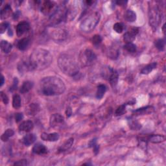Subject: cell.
Returning a JSON list of instances; mask_svg holds the SVG:
<instances>
[{"label": "cell", "mask_w": 166, "mask_h": 166, "mask_svg": "<svg viewBox=\"0 0 166 166\" xmlns=\"http://www.w3.org/2000/svg\"><path fill=\"white\" fill-rule=\"evenodd\" d=\"M17 86H18V79L16 78H15L14 79L13 85L12 86L11 88H10V91H13L14 90H16L17 88Z\"/></svg>", "instance_id": "43"}, {"label": "cell", "mask_w": 166, "mask_h": 166, "mask_svg": "<svg viewBox=\"0 0 166 166\" xmlns=\"http://www.w3.org/2000/svg\"><path fill=\"white\" fill-rule=\"evenodd\" d=\"M14 132L12 129H11V128L7 129V131L2 134L1 139L4 142L8 141L11 137H12L14 135Z\"/></svg>", "instance_id": "31"}, {"label": "cell", "mask_w": 166, "mask_h": 166, "mask_svg": "<svg viewBox=\"0 0 166 166\" xmlns=\"http://www.w3.org/2000/svg\"><path fill=\"white\" fill-rule=\"evenodd\" d=\"M58 7H59L54 2L46 1L42 3L40 10L44 15L49 16L50 17L56 11Z\"/></svg>", "instance_id": "8"}, {"label": "cell", "mask_w": 166, "mask_h": 166, "mask_svg": "<svg viewBox=\"0 0 166 166\" xmlns=\"http://www.w3.org/2000/svg\"><path fill=\"white\" fill-rule=\"evenodd\" d=\"M165 25L164 24V25H163V28H162V30H163V33H164V34H165Z\"/></svg>", "instance_id": "47"}, {"label": "cell", "mask_w": 166, "mask_h": 166, "mask_svg": "<svg viewBox=\"0 0 166 166\" xmlns=\"http://www.w3.org/2000/svg\"><path fill=\"white\" fill-rule=\"evenodd\" d=\"M165 140V136L163 135H160V134L151 135L149 138V141L153 143H160L164 141Z\"/></svg>", "instance_id": "26"}, {"label": "cell", "mask_w": 166, "mask_h": 166, "mask_svg": "<svg viewBox=\"0 0 166 166\" xmlns=\"http://www.w3.org/2000/svg\"><path fill=\"white\" fill-rule=\"evenodd\" d=\"M30 29V25L27 21H21L16 26V34L19 37L23 36Z\"/></svg>", "instance_id": "12"}, {"label": "cell", "mask_w": 166, "mask_h": 166, "mask_svg": "<svg viewBox=\"0 0 166 166\" xmlns=\"http://www.w3.org/2000/svg\"><path fill=\"white\" fill-rule=\"evenodd\" d=\"M155 46L160 51H163L165 47V40L164 39H158L155 41Z\"/></svg>", "instance_id": "35"}, {"label": "cell", "mask_w": 166, "mask_h": 166, "mask_svg": "<svg viewBox=\"0 0 166 166\" xmlns=\"http://www.w3.org/2000/svg\"><path fill=\"white\" fill-rule=\"evenodd\" d=\"M108 55L112 59H116L119 56V51L116 48L112 47L110 48L109 52H108Z\"/></svg>", "instance_id": "32"}, {"label": "cell", "mask_w": 166, "mask_h": 166, "mask_svg": "<svg viewBox=\"0 0 166 166\" xmlns=\"http://www.w3.org/2000/svg\"><path fill=\"white\" fill-rule=\"evenodd\" d=\"M97 60V55L92 50L87 49L80 55V61L83 66H89L94 64Z\"/></svg>", "instance_id": "7"}, {"label": "cell", "mask_w": 166, "mask_h": 166, "mask_svg": "<svg viewBox=\"0 0 166 166\" xmlns=\"http://www.w3.org/2000/svg\"><path fill=\"white\" fill-rule=\"evenodd\" d=\"M151 109H152L151 106H146L145 108H143V109H140L134 111V113H136L137 115H143L146 114H149L151 112Z\"/></svg>", "instance_id": "33"}, {"label": "cell", "mask_w": 166, "mask_h": 166, "mask_svg": "<svg viewBox=\"0 0 166 166\" xmlns=\"http://www.w3.org/2000/svg\"><path fill=\"white\" fill-rule=\"evenodd\" d=\"M72 114V111H71V108L68 107L67 110H66V115H67V116L68 117H70V115H71Z\"/></svg>", "instance_id": "45"}, {"label": "cell", "mask_w": 166, "mask_h": 166, "mask_svg": "<svg viewBox=\"0 0 166 166\" xmlns=\"http://www.w3.org/2000/svg\"><path fill=\"white\" fill-rule=\"evenodd\" d=\"M101 18L98 12H92L86 16L80 24V29L84 33H90L93 30L99 22Z\"/></svg>", "instance_id": "4"}, {"label": "cell", "mask_w": 166, "mask_h": 166, "mask_svg": "<svg viewBox=\"0 0 166 166\" xmlns=\"http://www.w3.org/2000/svg\"><path fill=\"white\" fill-rule=\"evenodd\" d=\"M27 164V162L26 160H19L14 164V165H26Z\"/></svg>", "instance_id": "42"}, {"label": "cell", "mask_w": 166, "mask_h": 166, "mask_svg": "<svg viewBox=\"0 0 166 166\" xmlns=\"http://www.w3.org/2000/svg\"><path fill=\"white\" fill-rule=\"evenodd\" d=\"M124 49L128 53H134L136 51V46L132 43H127L124 46Z\"/></svg>", "instance_id": "34"}, {"label": "cell", "mask_w": 166, "mask_h": 166, "mask_svg": "<svg viewBox=\"0 0 166 166\" xmlns=\"http://www.w3.org/2000/svg\"><path fill=\"white\" fill-rule=\"evenodd\" d=\"M1 86H2L4 84V82H5V79H4V77L3 75H2V78H1Z\"/></svg>", "instance_id": "46"}, {"label": "cell", "mask_w": 166, "mask_h": 166, "mask_svg": "<svg viewBox=\"0 0 166 166\" xmlns=\"http://www.w3.org/2000/svg\"><path fill=\"white\" fill-rule=\"evenodd\" d=\"M2 51L5 53H9L12 49V45L7 40H2L1 42V44H0Z\"/></svg>", "instance_id": "27"}, {"label": "cell", "mask_w": 166, "mask_h": 166, "mask_svg": "<svg viewBox=\"0 0 166 166\" xmlns=\"http://www.w3.org/2000/svg\"><path fill=\"white\" fill-rule=\"evenodd\" d=\"M118 5L121 7H125V5L127 4V1H118L115 2Z\"/></svg>", "instance_id": "44"}, {"label": "cell", "mask_w": 166, "mask_h": 166, "mask_svg": "<svg viewBox=\"0 0 166 166\" xmlns=\"http://www.w3.org/2000/svg\"><path fill=\"white\" fill-rule=\"evenodd\" d=\"M52 37L56 41H62L66 39L68 37L66 31L62 29H56L52 32Z\"/></svg>", "instance_id": "10"}, {"label": "cell", "mask_w": 166, "mask_h": 166, "mask_svg": "<svg viewBox=\"0 0 166 166\" xmlns=\"http://www.w3.org/2000/svg\"><path fill=\"white\" fill-rule=\"evenodd\" d=\"M139 29L137 27H132L125 33L123 36V40L127 43H132V42L135 39L136 35L138 34Z\"/></svg>", "instance_id": "11"}, {"label": "cell", "mask_w": 166, "mask_h": 166, "mask_svg": "<svg viewBox=\"0 0 166 166\" xmlns=\"http://www.w3.org/2000/svg\"><path fill=\"white\" fill-rule=\"evenodd\" d=\"M30 44V39L29 38H24L20 40L18 42L16 46L20 51H25Z\"/></svg>", "instance_id": "18"}, {"label": "cell", "mask_w": 166, "mask_h": 166, "mask_svg": "<svg viewBox=\"0 0 166 166\" xmlns=\"http://www.w3.org/2000/svg\"><path fill=\"white\" fill-rule=\"evenodd\" d=\"M125 112V105H123L118 108L117 110H115V115H117V116H119V115H121L123 114Z\"/></svg>", "instance_id": "37"}, {"label": "cell", "mask_w": 166, "mask_h": 166, "mask_svg": "<svg viewBox=\"0 0 166 166\" xmlns=\"http://www.w3.org/2000/svg\"><path fill=\"white\" fill-rule=\"evenodd\" d=\"M106 91V86L104 84H100L97 87V90L96 93V97L97 99H101Z\"/></svg>", "instance_id": "29"}, {"label": "cell", "mask_w": 166, "mask_h": 166, "mask_svg": "<svg viewBox=\"0 0 166 166\" xmlns=\"http://www.w3.org/2000/svg\"><path fill=\"white\" fill-rule=\"evenodd\" d=\"M34 125L33 123L31 121H25L22 123H21L20 125L18 127L20 131L24 132H29L33 128Z\"/></svg>", "instance_id": "16"}, {"label": "cell", "mask_w": 166, "mask_h": 166, "mask_svg": "<svg viewBox=\"0 0 166 166\" xmlns=\"http://www.w3.org/2000/svg\"><path fill=\"white\" fill-rule=\"evenodd\" d=\"M33 153L36 155H44L47 153V149L46 147L40 143L35 144L33 147Z\"/></svg>", "instance_id": "14"}, {"label": "cell", "mask_w": 166, "mask_h": 166, "mask_svg": "<svg viewBox=\"0 0 166 166\" xmlns=\"http://www.w3.org/2000/svg\"><path fill=\"white\" fill-rule=\"evenodd\" d=\"M42 140L47 141H56L59 139V134L56 132L46 133L43 132L41 134Z\"/></svg>", "instance_id": "13"}, {"label": "cell", "mask_w": 166, "mask_h": 166, "mask_svg": "<svg viewBox=\"0 0 166 166\" xmlns=\"http://www.w3.org/2000/svg\"><path fill=\"white\" fill-rule=\"evenodd\" d=\"M12 14V8L10 5H6L1 11V19L5 20L10 17Z\"/></svg>", "instance_id": "22"}, {"label": "cell", "mask_w": 166, "mask_h": 166, "mask_svg": "<svg viewBox=\"0 0 166 166\" xmlns=\"http://www.w3.org/2000/svg\"><path fill=\"white\" fill-rule=\"evenodd\" d=\"M92 43L94 45H98L102 41V38L101 37L100 35H98V34H96L95 36H93V38H92Z\"/></svg>", "instance_id": "38"}, {"label": "cell", "mask_w": 166, "mask_h": 166, "mask_svg": "<svg viewBox=\"0 0 166 166\" xmlns=\"http://www.w3.org/2000/svg\"><path fill=\"white\" fill-rule=\"evenodd\" d=\"M1 98L2 101L5 105H7L9 103V97H7V96L3 92H1Z\"/></svg>", "instance_id": "40"}, {"label": "cell", "mask_w": 166, "mask_h": 166, "mask_svg": "<svg viewBox=\"0 0 166 166\" xmlns=\"http://www.w3.org/2000/svg\"><path fill=\"white\" fill-rule=\"evenodd\" d=\"M74 141V138H72L68 139L67 141H65L62 144V145L59 148V152H64V151H66V150H68L69 149H70L71 147V146H73Z\"/></svg>", "instance_id": "23"}, {"label": "cell", "mask_w": 166, "mask_h": 166, "mask_svg": "<svg viewBox=\"0 0 166 166\" xmlns=\"http://www.w3.org/2000/svg\"><path fill=\"white\" fill-rule=\"evenodd\" d=\"M109 81L112 86H115L118 81V74L115 70L111 69L109 75L108 76Z\"/></svg>", "instance_id": "21"}, {"label": "cell", "mask_w": 166, "mask_h": 166, "mask_svg": "<svg viewBox=\"0 0 166 166\" xmlns=\"http://www.w3.org/2000/svg\"><path fill=\"white\" fill-rule=\"evenodd\" d=\"M18 69L20 72H25L28 71H31L33 70L30 64L29 61H21L20 62L18 66Z\"/></svg>", "instance_id": "17"}, {"label": "cell", "mask_w": 166, "mask_h": 166, "mask_svg": "<svg viewBox=\"0 0 166 166\" xmlns=\"http://www.w3.org/2000/svg\"><path fill=\"white\" fill-rule=\"evenodd\" d=\"M33 83L31 81H25L24 83V84L21 86V87L20 88V92L21 93H26L27 92H29L33 87Z\"/></svg>", "instance_id": "24"}, {"label": "cell", "mask_w": 166, "mask_h": 166, "mask_svg": "<svg viewBox=\"0 0 166 166\" xmlns=\"http://www.w3.org/2000/svg\"><path fill=\"white\" fill-rule=\"evenodd\" d=\"M58 65L63 74L70 77H75L79 73V66L74 58L64 54L59 56Z\"/></svg>", "instance_id": "3"}, {"label": "cell", "mask_w": 166, "mask_h": 166, "mask_svg": "<svg viewBox=\"0 0 166 166\" xmlns=\"http://www.w3.org/2000/svg\"><path fill=\"white\" fill-rule=\"evenodd\" d=\"M21 100L20 96L18 94L14 95L12 99V106L14 109H18L21 106Z\"/></svg>", "instance_id": "30"}, {"label": "cell", "mask_w": 166, "mask_h": 166, "mask_svg": "<svg viewBox=\"0 0 166 166\" xmlns=\"http://www.w3.org/2000/svg\"><path fill=\"white\" fill-rule=\"evenodd\" d=\"M113 29L117 33H121L124 29V26L121 23H115L113 26Z\"/></svg>", "instance_id": "36"}, {"label": "cell", "mask_w": 166, "mask_h": 166, "mask_svg": "<svg viewBox=\"0 0 166 166\" xmlns=\"http://www.w3.org/2000/svg\"><path fill=\"white\" fill-rule=\"evenodd\" d=\"M77 14V9L74 6H71L69 9H67L66 11V20H69L71 21L74 20Z\"/></svg>", "instance_id": "19"}, {"label": "cell", "mask_w": 166, "mask_h": 166, "mask_svg": "<svg viewBox=\"0 0 166 166\" xmlns=\"http://www.w3.org/2000/svg\"><path fill=\"white\" fill-rule=\"evenodd\" d=\"M9 23L7 22H3L0 24V32L2 34L4 33L5 31L7 30V29L9 27Z\"/></svg>", "instance_id": "39"}, {"label": "cell", "mask_w": 166, "mask_h": 166, "mask_svg": "<svg viewBox=\"0 0 166 166\" xmlns=\"http://www.w3.org/2000/svg\"><path fill=\"white\" fill-rule=\"evenodd\" d=\"M156 66H157V64L156 62H153L151 64H149L147 65V66H146V67H144L141 70V73L142 74H149L154 69H155L156 68Z\"/></svg>", "instance_id": "28"}, {"label": "cell", "mask_w": 166, "mask_h": 166, "mask_svg": "<svg viewBox=\"0 0 166 166\" xmlns=\"http://www.w3.org/2000/svg\"><path fill=\"white\" fill-rule=\"evenodd\" d=\"M149 24L154 31L158 27L161 21V13L157 5H151L149 7Z\"/></svg>", "instance_id": "5"}, {"label": "cell", "mask_w": 166, "mask_h": 166, "mask_svg": "<svg viewBox=\"0 0 166 166\" xmlns=\"http://www.w3.org/2000/svg\"><path fill=\"white\" fill-rule=\"evenodd\" d=\"M23 118H24V115L22 114H21V113H18L15 115V120L17 123L21 121V120L23 119Z\"/></svg>", "instance_id": "41"}, {"label": "cell", "mask_w": 166, "mask_h": 166, "mask_svg": "<svg viewBox=\"0 0 166 166\" xmlns=\"http://www.w3.org/2000/svg\"><path fill=\"white\" fill-rule=\"evenodd\" d=\"M37 140V137L34 134H28L22 138V143L26 146H29Z\"/></svg>", "instance_id": "20"}, {"label": "cell", "mask_w": 166, "mask_h": 166, "mask_svg": "<svg viewBox=\"0 0 166 166\" xmlns=\"http://www.w3.org/2000/svg\"><path fill=\"white\" fill-rule=\"evenodd\" d=\"M67 9L64 6L58 7L56 11L49 17V24L52 26H55L66 20Z\"/></svg>", "instance_id": "6"}, {"label": "cell", "mask_w": 166, "mask_h": 166, "mask_svg": "<svg viewBox=\"0 0 166 166\" xmlns=\"http://www.w3.org/2000/svg\"><path fill=\"white\" fill-rule=\"evenodd\" d=\"M40 90L43 95L47 96H59L66 90L64 81L59 77L49 76L42 79L40 82Z\"/></svg>", "instance_id": "1"}, {"label": "cell", "mask_w": 166, "mask_h": 166, "mask_svg": "<svg viewBox=\"0 0 166 166\" xmlns=\"http://www.w3.org/2000/svg\"><path fill=\"white\" fill-rule=\"evenodd\" d=\"M64 123V118L59 114H53L49 120L50 126L52 127H59Z\"/></svg>", "instance_id": "9"}, {"label": "cell", "mask_w": 166, "mask_h": 166, "mask_svg": "<svg viewBox=\"0 0 166 166\" xmlns=\"http://www.w3.org/2000/svg\"><path fill=\"white\" fill-rule=\"evenodd\" d=\"M33 70L42 71L47 68L53 61L50 52L44 49H37L33 51L29 59Z\"/></svg>", "instance_id": "2"}, {"label": "cell", "mask_w": 166, "mask_h": 166, "mask_svg": "<svg viewBox=\"0 0 166 166\" xmlns=\"http://www.w3.org/2000/svg\"><path fill=\"white\" fill-rule=\"evenodd\" d=\"M40 109V106L38 104L31 103L26 108L25 112L29 115H35L39 112Z\"/></svg>", "instance_id": "15"}, {"label": "cell", "mask_w": 166, "mask_h": 166, "mask_svg": "<svg viewBox=\"0 0 166 166\" xmlns=\"http://www.w3.org/2000/svg\"><path fill=\"white\" fill-rule=\"evenodd\" d=\"M124 18L129 22H134L136 20V14L132 10H127L124 14Z\"/></svg>", "instance_id": "25"}]
</instances>
